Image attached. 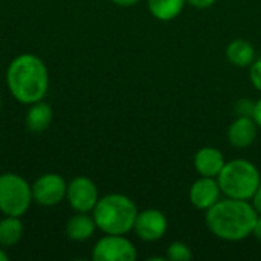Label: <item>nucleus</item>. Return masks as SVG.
<instances>
[{"mask_svg": "<svg viewBox=\"0 0 261 261\" xmlns=\"http://www.w3.org/2000/svg\"><path fill=\"white\" fill-rule=\"evenodd\" d=\"M136 257V246L125 236L104 234L92 249V260L95 261H135Z\"/></svg>", "mask_w": 261, "mask_h": 261, "instance_id": "423d86ee", "label": "nucleus"}, {"mask_svg": "<svg viewBox=\"0 0 261 261\" xmlns=\"http://www.w3.org/2000/svg\"><path fill=\"white\" fill-rule=\"evenodd\" d=\"M9 260V255H8V252L0 246V261H8Z\"/></svg>", "mask_w": 261, "mask_h": 261, "instance_id": "a878e982", "label": "nucleus"}, {"mask_svg": "<svg viewBox=\"0 0 261 261\" xmlns=\"http://www.w3.org/2000/svg\"><path fill=\"white\" fill-rule=\"evenodd\" d=\"M187 3L196 9H208L216 3V0H187Z\"/></svg>", "mask_w": 261, "mask_h": 261, "instance_id": "412c9836", "label": "nucleus"}, {"mask_svg": "<svg viewBox=\"0 0 261 261\" xmlns=\"http://www.w3.org/2000/svg\"><path fill=\"white\" fill-rule=\"evenodd\" d=\"M188 197L191 205L199 211H206L213 205H216L222 197V190L217 182V177H205L200 176L193 182Z\"/></svg>", "mask_w": 261, "mask_h": 261, "instance_id": "9d476101", "label": "nucleus"}, {"mask_svg": "<svg viewBox=\"0 0 261 261\" xmlns=\"http://www.w3.org/2000/svg\"><path fill=\"white\" fill-rule=\"evenodd\" d=\"M23 222L21 217L5 216L0 219V246L11 248L15 246L23 237Z\"/></svg>", "mask_w": 261, "mask_h": 261, "instance_id": "f3484780", "label": "nucleus"}, {"mask_svg": "<svg viewBox=\"0 0 261 261\" xmlns=\"http://www.w3.org/2000/svg\"><path fill=\"white\" fill-rule=\"evenodd\" d=\"M249 80L252 86L261 93V58L254 60V63L249 66Z\"/></svg>", "mask_w": 261, "mask_h": 261, "instance_id": "aec40b11", "label": "nucleus"}, {"mask_svg": "<svg viewBox=\"0 0 261 261\" xmlns=\"http://www.w3.org/2000/svg\"><path fill=\"white\" fill-rule=\"evenodd\" d=\"M0 110H2V93H0Z\"/></svg>", "mask_w": 261, "mask_h": 261, "instance_id": "bb28decb", "label": "nucleus"}, {"mask_svg": "<svg viewBox=\"0 0 261 261\" xmlns=\"http://www.w3.org/2000/svg\"><path fill=\"white\" fill-rule=\"evenodd\" d=\"M112 2L121 8H130V6H135L136 3H139L141 0H112Z\"/></svg>", "mask_w": 261, "mask_h": 261, "instance_id": "b1692460", "label": "nucleus"}, {"mask_svg": "<svg viewBox=\"0 0 261 261\" xmlns=\"http://www.w3.org/2000/svg\"><path fill=\"white\" fill-rule=\"evenodd\" d=\"M252 206L255 208V211L258 213V216H261V184L260 187L257 188V191H255V194L252 196Z\"/></svg>", "mask_w": 261, "mask_h": 261, "instance_id": "4be33fe9", "label": "nucleus"}, {"mask_svg": "<svg viewBox=\"0 0 261 261\" xmlns=\"http://www.w3.org/2000/svg\"><path fill=\"white\" fill-rule=\"evenodd\" d=\"M96 229L95 219L89 213H76L66 222V236L72 242H87L93 237Z\"/></svg>", "mask_w": 261, "mask_h": 261, "instance_id": "ddd939ff", "label": "nucleus"}, {"mask_svg": "<svg viewBox=\"0 0 261 261\" xmlns=\"http://www.w3.org/2000/svg\"><path fill=\"white\" fill-rule=\"evenodd\" d=\"M193 251L191 248L184 242H173L167 248L165 258L170 261H191L193 260Z\"/></svg>", "mask_w": 261, "mask_h": 261, "instance_id": "a211bd4d", "label": "nucleus"}, {"mask_svg": "<svg viewBox=\"0 0 261 261\" xmlns=\"http://www.w3.org/2000/svg\"><path fill=\"white\" fill-rule=\"evenodd\" d=\"M252 236L261 242V216H258L257 222H255V226H254V231H252Z\"/></svg>", "mask_w": 261, "mask_h": 261, "instance_id": "393cba45", "label": "nucleus"}, {"mask_svg": "<svg viewBox=\"0 0 261 261\" xmlns=\"http://www.w3.org/2000/svg\"><path fill=\"white\" fill-rule=\"evenodd\" d=\"M225 55L228 58V61L240 69L249 67L254 60H255V47L252 46L251 41L245 40V38H236L232 41L228 43Z\"/></svg>", "mask_w": 261, "mask_h": 261, "instance_id": "2eb2a0df", "label": "nucleus"}, {"mask_svg": "<svg viewBox=\"0 0 261 261\" xmlns=\"http://www.w3.org/2000/svg\"><path fill=\"white\" fill-rule=\"evenodd\" d=\"M217 182L225 197L251 200L261 184L260 170L248 159H232L225 164Z\"/></svg>", "mask_w": 261, "mask_h": 261, "instance_id": "20e7f679", "label": "nucleus"}, {"mask_svg": "<svg viewBox=\"0 0 261 261\" xmlns=\"http://www.w3.org/2000/svg\"><path fill=\"white\" fill-rule=\"evenodd\" d=\"M52 119H54L52 107L41 99V101H37V102L29 106V109L26 112L24 122H26V127L29 132L41 133V132L49 128Z\"/></svg>", "mask_w": 261, "mask_h": 261, "instance_id": "4468645a", "label": "nucleus"}, {"mask_svg": "<svg viewBox=\"0 0 261 261\" xmlns=\"http://www.w3.org/2000/svg\"><path fill=\"white\" fill-rule=\"evenodd\" d=\"M32 187L17 173L0 174V213L3 216L23 217L31 208Z\"/></svg>", "mask_w": 261, "mask_h": 261, "instance_id": "39448f33", "label": "nucleus"}, {"mask_svg": "<svg viewBox=\"0 0 261 261\" xmlns=\"http://www.w3.org/2000/svg\"><path fill=\"white\" fill-rule=\"evenodd\" d=\"M66 200L75 213H92L99 200L96 184L87 176H76L67 182Z\"/></svg>", "mask_w": 261, "mask_h": 261, "instance_id": "6e6552de", "label": "nucleus"}, {"mask_svg": "<svg viewBox=\"0 0 261 261\" xmlns=\"http://www.w3.org/2000/svg\"><path fill=\"white\" fill-rule=\"evenodd\" d=\"M258 135V125L252 116H236L228 127V141L234 148L251 147Z\"/></svg>", "mask_w": 261, "mask_h": 261, "instance_id": "9b49d317", "label": "nucleus"}, {"mask_svg": "<svg viewBox=\"0 0 261 261\" xmlns=\"http://www.w3.org/2000/svg\"><path fill=\"white\" fill-rule=\"evenodd\" d=\"M6 86L12 98L24 106L44 99L49 90V72L44 61L34 54L17 55L6 69Z\"/></svg>", "mask_w": 261, "mask_h": 261, "instance_id": "f03ea898", "label": "nucleus"}, {"mask_svg": "<svg viewBox=\"0 0 261 261\" xmlns=\"http://www.w3.org/2000/svg\"><path fill=\"white\" fill-rule=\"evenodd\" d=\"M194 170L199 176L205 177H217L225 167L226 161L223 153L216 147H202L196 151L194 159Z\"/></svg>", "mask_w": 261, "mask_h": 261, "instance_id": "f8f14e48", "label": "nucleus"}, {"mask_svg": "<svg viewBox=\"0 0 261 261\" xmlns=\"http://www.w3.org/2000/svg\"><path fill=\"white\" fill-rule=\"evenodd\" d=\"M254 121L257 122L258 128H261V98L255 101V109H254V115H252Z\"/></svg>", "mask_w": 261, "mask_h": 261, "instance_id": "5701e85b", "label": "nucleus"}, {"mask_svg": "<svg viewBox=\"0 0 261 261\" xmlns=\"http://www.w3.org/2000/svg\"><path fill=\"white\" fill-rule=\"evenodd\" d=\"M254 109H255V101L248 99V98H242L236 102V113L237 116H252L254 115Z\"/></svg>", "mask_w": 261, "mask_h": 261, "instance_id": "6ab92c4d", "label": "nucleus"}, {"mask_svg": "<svg viewBox=\"0 0 261 261\" xmlns=\"http://www.w3.org/2000/svg\"><path fill=\"white\" fill-rule=\"evenodd\" d=\"M258 213L249 200L225 197L205 211V223L213 236L223 242H242L252 236Z\"/></svg>", "mask_w": 261, "mask_h": 261, "instance_id": "f257e3e1", "label": "nucleus"}, {"mask_svg": "<svg viewBox=\"0 0 261 261\" xmlns=\"http://www.w3.org/2000/svg\"><path fill=\"white\" fill-rule=\"evenodd\" d=\"M32 187V199L40 206H57L66 200L67 182L58 173H44L38 176Z\"/></svg>", "mask_w": 261, "mask_h": 261, "instance_id": "0eeeda50", "label": "nucleus"}, {"mask_svg": "<svg viewBox=\"0 0 261 261\" xmlns=\"http://www.w3.org/2000/svg\"><path fill=\"white\" fill-rule=\"evenodd\" d=\"M138 213V206L128 196L110 193L99 197L92 216L95 219L96 228L101 232L127 236L133 231Z\"/></svg>", "mask_w": 261, "mask_h": 261, "instance_id": "7ed1b4c3", "label": "nucleus"}, {"mask_svg": "<svg viewBox=\"0 0 261 261\" xmlns=\"http://www.w3.org/2000/svg\"><path fill=\"white\" fill-rule=\"evenodd\" d=\"M187 0H147L150 14L161 21H171L180 15Z\"/></svg>", "mask_w": 261, "mask_h": 261, "instance_id": "dca6fc26", "label": "nucleus"}, {"mask_svg": "<svg viewBox=\"0 0 261 261\" xmlns=\"http://www.w3.org/2000/svg\"><path fill=\"white\" fill-rule=\"evenodd\" d=\"M133 231L142 242L147 243L158 242L168 231V219L162 211L156 208L142 210L136 216Z\"/></svg>", "mask_w": 261, "mask_h": 261, "instance_id": "1a4fd4ad", "label": "nucleus"}]
</instances>
